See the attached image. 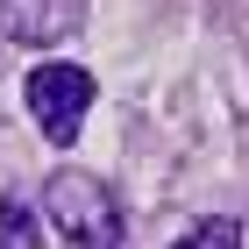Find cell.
<instances>
[{
    "label": "cell",
    "mask_w": 249,
    "mask_h": 249,
    "mask_svg": "<svg viewBox=\"0 0 249 249\" xmlns=\"http://www.w3.org/2000/svg\"><path fill=\"white\" fill-rule=\"evenodd\" d=\"M43 221L64 235V249H128L121 199L100 185L93 171H50V185H43Z\"/></svg>",
    "instance_id": "obj_1"
},
{
    "label": "cell",
    "mask_w": 249,
    "mask_h": 249,
    "mask_svg": "<svg viewBox=\"0 0 249 249\" xmlns=\"http://www.w3.org/2000/svg\"><path fill=\"white\" fill-rule=\"evenodd\" d=\"M93 71L86 64H36L29 71V86H21V100H29V114H36V128L50 135V142H78V121H86V107H93Z\"/></svg>",
    "instance_id": "obj_2"
},
{
    "label": "cell",
    "mask_w": 249,
    "mask_h": 249,
    "mask_svg": "<svg viewBox=\"0 0 249 249\" xmlns=\"http://www.w3.org/2000/svg\"><path fill=\"white\" fill-rule=\"evenodd\" d=\"M171 249H242V221H228V213H213V221H192V228L178 235Z\"/></svg>",
    "instance_id": "obj_4"
},
{
    "label": "cell",
    "mask_w": 249,
    "mask_h": 249,
    "mask_svg": "<svg viewBox=\"0 0 249 249\" xmlns=\"http://www.w3.org/2000/svg\"><path fill=\"white\" fill-rule=\"evenodd\" d=\"M86 7H93V0H0V36L43 50V43L71 36L78 21H86Z\"/></svg>",
    "instance_id": "obj_3"
},
{
    "label": "cell",
    "mask_w": 249,
    "mask_h": 249,
    "mask_svg": "<svg viewBox=\"0 0 249 249\" xmlns=\"http://www.w3.org/2000/svg\"><path fill=\"white\" fill-rule=\"evenodd\" d=\"M0 249H43L29 199H0Z\"/></svg>",
    "instance_id": "obj_5"
}]
</instances>
